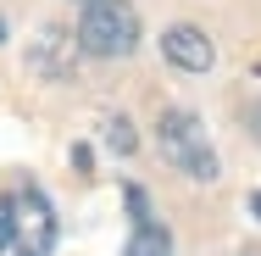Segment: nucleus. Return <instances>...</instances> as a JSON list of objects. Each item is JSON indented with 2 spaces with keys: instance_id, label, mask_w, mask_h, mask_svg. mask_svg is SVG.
<instances>
[{
  "instance_id": "5",
  "label": "nucleus",
  "mask_w": 261,
  "mask_h": 256,
  "mask_svg": "<svg viewBox=\"0 0 261 256\" xmlns=\"http://www.w3.org/2000/svg\"><path fill=\"white\" fill-rule=\"evenodd\" d=\"M122 256H172V240H167V228L150 223V212H145V217H134V240H128Z\"/></svg>"
},
{
  "instance_id": "2",
  "label": "nucleus",
  "mask_w": 261,
  "mask_h": 256,
  "mask_svg": "<svg viewBox=\"0 0 261 256\" xmlns=\"http://www.w3.org/2000/svg\"><path fill=\"white\" fill-rule=\"evenodd\" d=\"M78 45L89 56H128L139 45V11L128 0H89L78 22Z\"/></svg>"
},
{
  "instance_id": "8",
  "label": "nucleus",
  "mask_w": 261,
  "mask_h": 256,
  "mask_svg": "<svg viewBox=\"0 0 261 256\" xmlns=\"http://www.w3.org/2000/svg\"><path fill=\"white\" fill-rule=\"evenodd\" d=\"M250 212H256V217H261V190H256V195H250Z\"/></svg>"
},
{
  "instance_id": "1",
  "label": "nucleus",
  "mask_w": 261,
  "mask_h": 256,
  "mask_svg": "<svg viewBox=\"0 0 261 256\" xmlns=\"http://www.w3.org/2000/svg\"><path fill=\"white\" fill-rule=\"evenodd\" d=\"M56 212L34 184H17L0 195V256H50Z\"/></svg>"
},
{
  "instance_id": "3",
  "label": "nucleus",
  "mask_w": 261,
  "mask_h": 256,
  "mask_svg": "<svg viewBox=\"0 0 261 256\" xmlns=\"http://www.w3.org/2000/svg\"><path fill=\"white\" fill-rule=\"evenodd\" d=\"M156 139H161V156H167L178 173H189V178H200V184L217 178V156H211V145H206V128H200L189 111H161Z\"/></svg>"
},
{
  "instance_id": "4",
  "label": "nucleus",
  "mask_w": 261,
  "mask_h": 256,
  "mask_svg": "<svg viewBox=\"0 0 261 256\" xmlns=\"http://www.w3.org/2000/svg\"><path fill=\"white\" fill-rule=\"evenodd\" d=\"M161 51H167L172 67H184V73H206L211 67V39L195 22H172V28L161 34Z\"/></svg>"
},
{
  "instance_id": "9",
  "label": "nucleus",
  "mask_w": 261,
  "mask_h": 256,
  "mask_svg": "<svg viewBox=\"0 0 261 256\" xmlns=\"http://www.w3.org/2000/svg\"><path fill=\"white\" fill-rule=\"evenodd\" d=\"M0 34H6V28H0Z\"/></svg>"
},
{
  "instance_id": "7",
  "label": "nucleus",
  "mask_w": 261,
  "mask_h": 256,
  "mask_svg": "<svg viewBox=\"0 0 261 256\" xmlns=\"http://www.w3.org/2000/svg\"><path fill=\"white\" fill-rule=\"evenodd\" d=\"M250 123H256V134H261V101H256V106H250Z\"/></svg>"
},
{
  "instance_id": "6",
  "label": "nucleus",
  "mask_w": 261,
  "mask_h": 256,
  "mask_svg": "<svg viewBox=\"0 0 261 256\" xmlns=\"http://www.w3.org/2000/svg\"><path fill=\"white\" fill-rule=\"evenodd\" d=\"M106 139H111L117 151H134V134H128V123H122V117H111V123H106Z\"/></svg>"
}]
</instances>
